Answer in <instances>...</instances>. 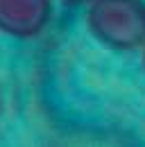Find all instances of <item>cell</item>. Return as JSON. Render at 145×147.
Listing matches in <instances>:
<instances>
[{"label": "cell", "instance_id": "1", "mask_svg": "<svg viewBox=\"0 0 145 147\" xmlns=\"http://www.w3.org/2000/svg\"><path fill=\"white\" fill-rule=\"evenodd\" d=\"M86 27L109 50H138L145 45V0H89Z\"/></svg>", "mask_w": 145, "mask_h": 147}, {"label": "cell", "instance_id": "2", "mask_svg": "<svg viewBox=\"0 0 145 147\" xmlns=\"http://www.w3.org/2000/svg\"><path fill=\"white\" fill-rule=\"evenodd\" d=\"M52 20V0H0V32L14 38H36Z\"/></svg>", "mask_w": 145, "mask_h": 147}, {"label": "cell", "instance_id": "3", "mask_svg": "<svg viewBox=\"0 0 145 147\" xmlns=\"http://www.w3.org/2000/svg\"><path fill=\"white\" fill-rule=\"evenodd\" d=\"M64 2H68V5H82V2H89V0H64Z\"/></svg>", "mask_w": 145, "mask_h": 147}, {"label": "cell", "instance_id": "4", "mask_svg": "<svg viewBox=\"0 0 145 147\" xmlns=\"http://www.w3.org/2000/svg\"><path fill=\"white\" fill-rule=\"evenodd\" d=\"M2 109H5V97H2V88H0V115H2Z\"/></svg>", "mask_w": 145, "mask_h": 147}, {"label": "cell", "instance_id": "5", "mask_svg": "<svg viewBox=\"0 0 145 147\" xmlns=\"http://www.w3.org/2000/svg\"><path fill=\"white\" fill-rule=\"evenodd\" d=\"M143 68H145V45H143Z\"/></svg>", "mask_w": 145, "mask_h": 147}]
</instances>
